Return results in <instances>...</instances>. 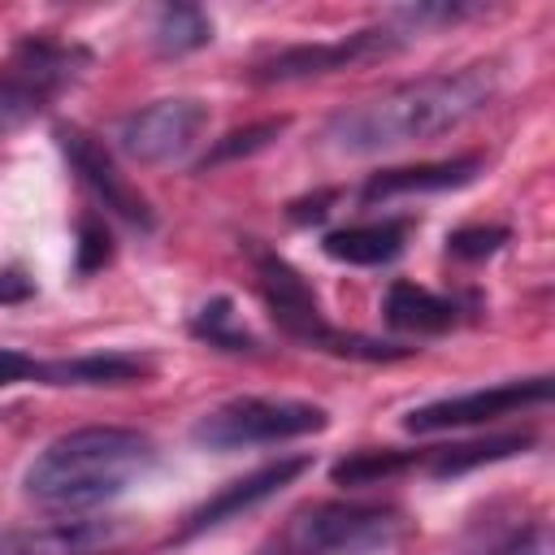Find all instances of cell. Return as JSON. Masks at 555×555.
Instances as JSON below:
<instances>
[{
	"label": "cell",
	"instance_id": "6da1fadb",
	"mask_svg": "<svg viewBox=\"0 0 555 555\" xmlns=\"http://www.w3.org/2000/svg\"><path fill=\"white\" fill-rule=\"evenodd\" d=\"M494 65H468L455 74H425L412 82H399L364 104L338 108L325 121V139L338 152L369 156L403 143H425L447 130H460L468 117H477L494 100Z\"/></svg>",
	"mask_w": 555,
	"mask_h": 555
},
{
	"label": "cell",
	"instance_id": "7a4b0ae2",
	"mask_svg": "<svg viewBox=\"0 0 555 555\" xmlns=\"http://www.w3.org/2000/svg\"><path fill=\"white\" fill-rule=\"evenodd\" d=\"M156 464V442L126 425H87L52 438L26 468L22 490L48 512H95L121 499Z\"/></svg>",
	"mask_w": 555,
	"mask_h": 555
},
{
	"label": "cell",
	"instance_id": "3957f363",
	"mask_svg": "<svg viewBox=\"0 0 555 555\" xmlns=\"http://www.w3.org/2000/svg\"><path fill=\"white\" fill-rule=\"evenodd\" d=\"M247 256L256 264V286L269 304V317L278 321V330L304 347L317 351H334V356H351V360H403L412 356V347L399 343H382V338H364V334H347L338 325H330V317L321 312L312 286L304 282V273L282 260L278 251L260 247L256 238H247Z\"/></svg>",
	"mask_w": 555,
	"mask_h": 555
},
{
	"label": "cell",
	"instance_id": "277c9868",
	"mask_svg": "<svg viewBox=\"0 0 555 555\" xmlns=\"http://www.w3.org/2000/svg\"><path fill=\"white\" fill-rule=\"evenodd\" d=\"M395 533L399 512L386 503H308L256 555H369Z\"/></svg>",
	"mask_w": 555,
	"mask_h": 555
},
{
	"label": "cell",
	"instance_id": "5b68a950",
	"mask_svg": "<svg viewBox=\"0 0 555 555\" xmlns=\"http://www.w3.org/2000/svg\"><path fill=\"white\" fill-rule=\"evenodd\" d=\"M87 69H91V52L82 43H65L52 35H22L0 61V134L26 126Z\"/></svg>",
	"mask_w": 555,
	"mask_h": 555
},
{
	"label": "cell",
	"instance_id": "8992f818",
	"mask_svg": "<svg viewBox=\"0 0 555 555\" xmlns=\"http://www.w3.org/2000/svg\"><path fill=\"white\" fill-rule=\"evenodd\" d=\"M325 425L330 412L321 403L286 399V395H238L208 408L191 425V442L208 451H243V447H269V442L321 434Z\"/></svg>",
	"mask_w": 555,
	"mask_h": 555
},
{
	"label": "cell",
	"instance_id": "52a82bcc",
	"mask_svg": "<svg viewBox=\"0 0 555 555\" xmlns=\"http://www.w3.org/2000/svg\"><path fill=\"white\" fill-rule=\"evenodd\" d=\"M204 130H208V104L195 95H169L126 113L113 139L134 165H173L199 143Z\"/></svg>",
	"mask_w": 555,
	"mask_h": 555
},
{
	"label": "cell",
	"instance_id": "ba28073f",
	"mask_svg": "<svg viewBox=\"0 0 555 555\" xmlns=\"http://www.w3.org/2000/svg\"><path fill=\"white\" fill-rule=\"evenodd\" d=\"M52 134H56L61 156L69 160V169L78 173V182L95 195V204H100L104 212H113L117 221H126V225H134V230H143V234L156 230V212H152L147 195L117 169L113 152H108L91 130H82V126H74V121H56Z\"/></svg>",
	"mask_w": 555,
	"mask_h": 555
},
{
	"label": "cell",
	"instance_id": "9c48e42d",
	"mask_svg": "<svg viewBox=\"0 0 555 555\" xmlns=\"http://www.w3.org/2000/svg\"><path fill=\"white\" fill-rule=\"evenodd\" d=\"M551 399V377H525V382H499V386H481L468 395H447L434 403H421L403 416L408 434H438V429H464V425H481V421H499L512 416L520 408L546 403Z\"/></svg>",
	"mask_w": 555,
	"mask_h": 555
},
{
	"label": "cell",
	"instance_id": "30bf717a",
	"mask_svg": "<svg viewBox=\"0 0 555 555\" xmlns=\"http://www.w3.org/2000/svg\"><path fill=\"white\" fill-rule=\"evenodd\" d=\"M403 39L386 26H373V30H356L347 39H334V43H299V48H282L273 52L269 61H260L251 69L256 82H295V78H312V74H334V69H347V65H360V61H377L386 52H395Z\"/></svg>",
	"mask_w": 555,
	"mask_h": 555
},
{
	"label": "cell",
	"instance_id": "8fae6325",
	"mask_svg": "<svg viewBox=\"0 0 555 555\" xmlns=\"http://www.w3.org/2000/svg\"><path fill=\"white\" fill-rule=\"evenodd\" d=\"M308 464H312L308 455H278V460H269V464L251 468L247 477H234L230 486H221L212 499H204V503L182 520L178 538L208 533V529H217V525H225V520H234V516H243V512L260 507V503H264V499H273L282 486H291L299 473H308Z\"/></svg>",
	"mask_w": 555,
	"mask_h": 555
},
{
	"label": "cell",
	"instance_id": "7c38bea8",
	"mask_svg": "<svg viewBox=\"0 0 555 555\" xmlns=\"http://www.w3.org/2000/svg\"><path fill=\"white\" fill-rule=\"evenodd\" d=\"M126 538V520L69 516L35 529H0V555H108Z\"/></svg>",
	"mask_w": 555,
	"mask_h": 555
},
{
	"label": "cell",
	"instance_id": "4fadbf2b",
	"mask_svg": "<svg viewBox=\"0 0 555 555\" xmlns=\"http://www.w3.org/2000/svg\"><path fill=\"white\" fill-rule=\"evenodd\" d=\"M481 169H486V156H477V152H468V156H451V160H425V165L377 169V173H369V182L360 186V204H377V199H395V195L460 191V186L477 182Z\"/></svg>",
	"mask_w": 555,
	"mask_h": 555
},
{
	"label": "cell",
	"instance_id": "5bb4252c",
	"mask_svg": "<svg viewBox=\"0 0 555 555\" xmlns=\"http://www.w3.org/2000/svg\"><path fill=\"white\" fill-rule=\"evenodd\" d=\"M152 377V360L134 351H91L65 360H39L43 386H126Z\"/></svg>",
	"mask_w": 555,
	"mask_h": 555
},
{
	"label": "cell",
	"instance_id": "9a60e30c",
	"mask_svg": "<svg viewBox=\"0 0 555 555\" xmlns=\"http://www.w3.org/2000/svg\"><path fill=\"white\" fill-rule=\"evenodd\" d=\"M412 221L408 217H386V221H360V225H343L330 230L321 238L325 256L338 264H386L403 251Z\"/></svg>",
	"mask_w": 555,
	"mask_h": 555
},
{
	"label": "cell",
	"instance_id": "2e32d148",
	"mask_svg": "<svg viewBox=\"0 0 555 555\" xmlns=\"http://www.w3.org/2000/svg\"><path fill=\"white\" fill-rule=\"evenodd\" d=\"M382 317L390 330H403V334H442L460 321V304L416 282H390L382 299Z\"/></svg>",
	"mask_w": 555,
	"mask_h": 555
},
{
	"label": "cell",
	"instance_id": "e0dca14e",
	"mask_svg": "<svg viewBox=\"0 0 555 555\" xmlns=\"http://www.w3.org/2000/svg\"><path fill=\"white\" fill-rule=\"evenodd\" d=\"M525 447H533V434L512 429V434H490V438H473V442H455V447H434V451H425L421 464H425L429 477H460V473H473L481 464L512 460Z\"/></svg>",
	"mask_w": 555,
	"mask_h": 555
},
{
	"label": "cell",
	"instance_id": "ac0fdd59",
	"mask_svg": "<svg viewBox=\"0 0 555 555\" xmlns=\"http://www.w3.org/2000/svg\"><path fill=\"white\" fill-rule=\"evenodd\" d=\"M212 39V22L195 4H165L152 22V43L160 56H186Z\"/></svg>",
	"mask_w": 555,
	"mask_h": 555
},
{
	"label": "cell",
	"instance_id": "d6986e66",
	"mask_svg": "<svg viewBox=\"0 0 555 555\" xmlns=\"http://www.w3.org/2000/svg\"><path fill=\"white\" fill-rule=\"evenodd\" d=\"M191 334L204 338L208 347H221V351H260L256 334L243 330L238 312H234V299L230 295H217L208 299L195 317H191Z\"/></svg>",
	"mask_w": 555,
	"mask_h": 555
},
{
	"label": "cell",
	"instance_id": "ffe728a7",
	"mask_svg": "<svg viewBox=\"0 0 555 555\" xmlns=\"http://www.w3.org/2000/svg\"><path fill=\"white\" fill-rule=\"evenodd\" d=\"M421 460H425L421 451H395V447L351 451L330 468V477H334V486H377V481H386V477H395V473H403Z\"/></svg>",
	"mask_w": 555,
	"mask_h": 555
},
{
	"label": "cell",
	"instance_id": "44dd1931",
	"mask_svg": "<svg viewBox=\"0 0 555 555\" xmlns=\"http://www.w3.org/2000/svg\"><path fill=\"white\" fill-rule=\"evenodd\" d=\"M291 126V117H264V121H251V126H238V130H230L225 139H217L208 152H204V160H199V169H217V165H225V160H243V156H256V152H264L282 130Z\"/></svg>",
	"mask_w": 555,
	"mask_h": 555
},
{
	"label": "cell",
	"instance_id": "7402d4cb",
	"mask_svg": "<svg viewBox=\"0 0 555 555\" xmlns=\"http://www.w3.org/2000/svg\"><path fill=\"white\" fill-rule=\"evenodd\" d=\"M113 260V234L100 217H82L78 221V243H74V273L91 278L95 269H104Z\"/></svg>",
	"mask_w": 555,
	"mask_h": 555
},
{
	"label": "cell",
	"instance_id": "603a6c76",
	"mask_svg": "<svg viewBox=\"0 0 555 555\" xmlns=\"http://www.w3.org/2000/svg\"><path fill=\"white\" fill-rule=\"evenodd\" d=\"M512 238L507 225H460L447 234V256L455 260H486Z\"/></svg>",
	"mask_w": 555,
	"mask_h": 555
},
{
	"label": "cell",
	"instance_id": "cb8c5ba5",
	"mask_svg": "<svg viewBox=\"0 0 555 555\" xmlns=\"http://www.w3.org/2000/svg\"><path fill=\"white\" fill-rule=\"evenodd\" d=\"M17 382H39V360L17 347H0V390Z\"/></svg>",
	"mask_w": 555,
	"mask_h": 555
},
{
	"label": "cell",
	"instance_id": "d4e9b609",
	"mask_svg": "<svg viewBox=\"0 0 555 555\" xmlns=\"http://www.w3.org/2000/svg\"><path fill=\"white\" fill-rule=\"evenodd\" d=\"M473 13H477V4H412L399 17H408L416 26H429V22H460V17H473Z\"/></svg>",
	"mask_w": 555,
	"mask_h": 555
},
{
	"label": "cell",
	"instance_id": "484cf974",
	"mask_svg": "<svg viewBox=\"0 0 555 555\" xmlns=\"http://www.w3.org/2000/svg\"><path fill=\"white\" fill-rule=\"evenodd\" d=\"M30 295H35V282L22 269H4L0 273V304H22Z\"/></svg>",
	"mask_w": 555,
	"mask_h": 555
},
{
	"label": "cell",
	"instance_id": "4316f807",
	"mask_svg": "<svg viewBox=\"0 0 555 555\" xmlns=\"http://www.w3.org/2000/svg\"><path fill=\"white\" fill-rule=\"evenodd\" d=\"M330 199H334V191H321V195H312V199H299V204H291V217H295V221H321V217L330 212V208H325Z\"/></svg>",
	"mask_w": 555,
	"mask_h": 555
}]
</instances>
